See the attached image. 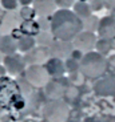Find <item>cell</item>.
Here are the masks:
<instances>
[{
	"label": "cell",
	"mask_w": 115,
	"mask_h": 122,
	"mask_svg": "<svg viewBox=\"0 0 115 122\" xmlns=\"http://www.w3.org/2000/svg\"><path fill=\"white\" fill-rule=\"evenodd\" d=\"M78 1H86V3H87L88 0H78Z\"/></svg>",
	"instance_id": "f546056e"
},
{
	"label": "cell",
	"mask_w": 115,
	"mask_h": 122,
	"mask_svg": "<svg viewBox=\"0 0 115 122\" xmlns=\"http://www.w3.org/2000/svg\"><path fill=\"white\" fill-rule=\"evenodd\" d=\"M111 48H112V40H106V39H99L97 41V45H95L97 52L100 53L102 56L107 55L111 51Z\"/></svg>",
	"instance_id": "ac0fdd59"
},
{
	"label": "cell",
	"mask_w": 115,
	"mask_h": 122,
	"mask_svg": "<svg viewBox=\"0 0 115 122\" xmlns=\"http://www.w3.org/2000/svg\"><path fill=\"white\" fill-rule=\"evenodd\" d=\"M43 117L47 122H67L70 117V107L62 100L48 101L43 107Z\"/></svg>",
	"instance_id": "3957f363"
},
{
	"label": "cell",
	"mask_w": 115,
	"mask_h": 122,
	"mask_svg": "<svg viewBox=\"0 0 115 122\" xmlns=\"http://www.w3.org/2000/svg\"><path fill=\"white\" fill-rule=\"evenodd\" d=\"M98 35L100 39L114 40L115 39V20L111 16H104L99 20Z\"/></svg>",
	"instance_id": "ba28073f"
},
{
	"label": "cell",
	"mask_w": 115,
	"mask_h": 122,
	"mask_svg": "<svg viewBox=\"0 0 115 122\" xmlns=\"http://www.w3.org/2000/svg\"><path fill=\"white\" fill-rule=\"evenodd\" d=\"M103 4H104V7L109 9H112L115 7V0H102Z\"/></svg>",
	"instance_id": "d4e9b609"
},
{
	"label": "cell",
	"mask_w": 115,
	"mask_h": 122,
	"mask_svg": "<svg viewBox=\"0 0 115 122\" xmlns=\"http://www.w3.org/2000/svg\"><path fill=\"white\" fill-rule=\"evenodd\" d=\"M35 11H31L30 8H23L22 9V16L24 19H32V13H34Z\"/></svg>",
	"instance_id": "cb8c5ba5"
},
{
	"label": "cell",
	"mask_w": 115,
	"mask_h": 122,
	"mask_svg": "<svg viewBox=\"0 0 115 122\" xmlns=\"http://www.w3.org/2000/svg\"><path fill=\"white\" fill-rule=\"evenodd\" d=\"M55 4L60 9H68L70 7H74L75 0H55Z\"/></svg>",
	"instance_id": "7402d4cb"
},
{
	"label": "cell",
	"mask_w": 115,
	"mask_h": 122,
	"mask_svg": "<svg viewBox=\"0 0 115 122\" xmlns=\"http://www.w3.org/2000/svg\"><path fill=\"white\" fill-rule=\"evenodd\" d=\"M95 92L99 96H115V80L103 78L95 84Z\"/></svg>",
	"instance_id": "4fadbf2b"
},
{
	"label": "cell",
	"mask_w": 115,
	"mask_h": 122,
	"mask_svg": "<svg viewBox=\"0 0 115 122\" xmlns=\"http://www.w3.org/2000/svg\"><path fill=\"white\" fill-rule=\"evenodd\" d=\"M46 69L50 74V77H62L66 72V65L60 58H56V57H52V58H48L46 62Z\"/></svg>",
	"instance_id": "7c38bea8"
},
{
	"label": "cell",
	"mask_w": 115,
	"mask_h": 122,
	"mask_svg": "<svg viewBox=\"0 0 115 122\" xmlns=\"http://www.w3.org/2000/svg\"><path fill=\"white\" fill-rule=\"evenodd\" d=\"M110 11H111V15H110V16H111V17L115 20V7H114L112 9H110Z\"/></svg>",
	"instance_id": "83f0119b"
},
{
	"label": "cell",
	"mask_w": 115,
	"mask_h": 122,
	"mask_svg": "<svg viewBox=\"0 0 115 122\" xmlns=\"http://www.w3.org/2000/svg\"><path fill=\"white\" fill-rule=\"evenodd\" d=\"M3 65L6 68L7 73L11 74V76H19L25 69L24 58H23V56L18 55V53L11 55V56H6L3 58Z\"/></svg>",
	"instance_id": "52a82bcc"
},
{
	"label": "cell",
	"mask_w": 115,
	"mask_h": 122,
	"mask_svg": "<svg viewBox=\"0 0 115 122\" xmlns=\"http://www.w3.org/2000/svg\"><path fill=\"white\" fill-rule=\"evenodd\" d=\"M34 11L42 17H48L52 16L56 12V4L55 0H34Z\"/></svg>",
	"instance_id": "30bf717a"
},
{
	"label": "cell",
	"mask_w": 115,
	"mask_h": 122,
	"mask_svg": "<svg viewBox=\"0 0 115 122\" xmlns=\"http://www.w3.org/2000/svg\"><path fill=\"white\" fill-rule=\"evenodd\" d=\"M18 51V40L13 39V36H1L0 39V53L4 56L15 55Z\"/></svg>",
	"instance_id": "5bb4252c"
},
{
	"label": "cell",
	"mask_w": 115,
	"mask_h": 122,
	"mask_svg": "<svg viewBox=\"0 0 115 122\" xmlns=\"http://www.w3.org/2000/svg\"><path fill=\"white\" fill-rule=\"evenodd\" d=\"M24 62L25 65H42L46 61L47 62V58H48V51L46 48H34L32 51L25 53L24 57Z\"/></svg>",
	"instance_id": "9c48e42d"
},
{
	"label": "cell",
	"mask_w": 115,
	"mask_h": 122,
	"mask_svg": "<svg viewBox=\"0 0 115 122\" xmlns=\"http://www.w3.org/2000/svg\"><path fill=\"white\" fill-rule=\"evenodd\" d=\"M0 3H1L3 8L12 11V9H16V8H18L19 1H18V0H0Z\"/></svg>",
	"instance_id": "603a6c76"
},
{
	"label": "cell",
	"mask_w": 115,
	"mask_h": 122,
	"mask_svg": "<svg viewBox=\"0 0 115 122\" xmlns=\"http://www.w3.org/2000/svg\"><path fill=\"white\" fill-rule=\"evenodd\" d=\"M97 36L94 32H88V30H82L78 36L72 40V45L76 51H80L82 53L86 52H92V49L97 45Z\"/></svg>",
	"instance_id": "8992f818"
},
{
	"label": "cell",
	"mask_w": 115,
	"mask_h": 122,
	"mask_svg": "<svg viewBox=\"0 0 115 122\" xmlns=\"http://www.w3.org/2000/svg\"><path fill=\"white\" fill-rule=\"evenodd\" d=\"M7 74V70L4 68V65H0V77H6Z\"/></svg>",
	"instance_id": "4316f807"
},
{
	"label": "cell",
	"mask_w": 115,
	"mask_h": 122,
	"mask_svg": "<svg viewBox=\"0 0 115 122\" xmlns=\"http://www.w3.org/2000/svg\"><path fill=\"white\" fill-rule=\"evenodd\" d=\"M88 5H90L92 12H99L100 9H103L104 4L102 0H88Z\"/></svg>",
	"instance_id": "44dd1931"
},
{
	"label": "cell",
	"mask_w": 115,
	"mask_h": 122,
	"mask_svg": "<svg viewBox=\"0 0 115 122\" xmlns=\"http://www.w3.org/2000/svg\"><path fill=\"white\" fill-rule=\"evenodd\" d=\"M51 35L59 41L71 43L83 30V20L70 9H58L50 20Z\"/></svg>",
	"instance_id": "6da1fadb"
},
{
	"label": "cell",
	"mask_w": 115,
	"mask_h": 122,
	"mask_svg": "<svg viewBox=\"0 0 115 122\" xmlns=\"http://www.w3.org/2000/svg\"><path fill=\"white\" fill-rule=\"evenodd\" d=\"M74 13L80 20H86V19H88L91 16L92 11H91L88 3H86V1H76L74 4Z\"/></svg>",
	"instance_id": "e0dca14e"
},
{
	"label": "cell",
	"mask_w": 115,
	"mask_h": 122,
	"mask_svg": "<svg viewBox=\"0 0 115 122\" xmlns=\"http://www.w3.org/2000/svg\"><path fill=\"white\" fill-rule=\"evenodd\" d=\"M98 27H99V19L97 16L91 15L88 19L83 20V29L88 30V32H94V30H98Z\"/></svg>",
	"instance_id": "d6986e66"
},
{
	"label": "cell",
	"mask_w": 115,
	"mask_h": 122,
	"mask_svg": "<svg viewBox=\"0 0 115 122\" xmlns=\"http://www.w3.org/2000/svg\"><path fill=\"white\" fill-rule=\"evenodd\" d=\"M35 45H36V39L31 35H24L18 39V51L20 52H30L35 48Z\"/></svg>",
	"instance_id": "2e32d148"
},
{
	"label": "cell",
	"mask_w": 115,
	"mask_h": 122,
	"mask_svg": "<svg viewBox=\"0 0 115 122\" xmlns=\"http://www.w3.org/2000/svg\"><path fill=\"white\" fill-rule=\"evenodd\" d=\"M107 69V60L104 56L98 52L84 53L83 57L79 61V72L84 77L88 78H98L103 76Z\"/></svg>",
	"instance_id": "7a4b0ae2"
},
{
	"label": "cell",
	"mask_w": 115,
	"mask_h": 122,
	"mask_svg": "<svg viewBox=\"0 0 115 122\" xmlns=\"http://www.w3.org/2000/svg\"><path fill=\"white\" fill-rule=\"evenodd\" d=\"M110 64L115 65V56H111V58H110Z\"/></svg>",
	"instance_id": "f1b7e54d"
},
{
	"label": "cell",
	"mask_w": 115,
	"mask_h": 122,
	"mask_svg": "<svg viewBox=\"0 0 115 122\" xmlns=\"http://www.w3.org/2000/svg\"><path fill=\"white\" fill-rule=\"evenodd\" d=\"M19 102H22V93L18 89L13 81L1 77L0 80V104L1 105H11V106L19 109Z\"/></svg>",
	"instance_id": "277c9868"
},
{
	"label": "cell",
	"mask_w": 115,
	"mask_h": 122,
	"mask_svg": "<svg viewBox=\"0 0 115 122\" xmlns=\"http://www.w3.org/2000/svg\"><path fill=\"white\" fill-rule=\"evenodd\" d=\"M44 92H46V96L50 98V101L52 100H60L64 94V88L60 85L59 82H48L44 86Z\"/></svg>",
	"instance_id": "9a60e30c"
},
{
	"label": "cell",
	"mask_w": 115,
	"mask_h": 122,
	"mask_svg": "<svg viewBox=\"0 0 115 122\" xmlns=\"http://www.w3.org/2000/svg\"><path fill=\"white\" fill-rule=\"evenodd\" d=\"M25 80L35 88H43L50 82V74L43 65H30L25 69Z\"/></svg>",
	"instance_id": "5b68a950"
},
{
	"label": "cell",
	"mask_w": 115,
	"mask_h": 122,
	"mask_svg": "<svg viewBox=\"0 0 115 122\" xmlns=\"http://www.w3.org/2000/svg\"><path fill=\"white\" fill-rule=\"evenodd\" d=\"M18 1L22 4V5H30L31 3H34V0H18Z\"/></svg>",
	"instance_id": "484cf974"
},
{
	"label": "cell",
	"mask_w": 115,
	"mask_h": 122,
	"mask_svg": "<svg viewBox=\"0 0 115 122\" xmlns=\"http://www.w3.org/2000/svg\"><path fill=\"white\" fill-rule=\"evenodd\" d=\"M64 65H66V70H68L70 73H74V72H78L79 70V62L76 60H74L72 57L67 58Z\"/></svg>",
	"instance_id": "ffe728a7"
},
{
	"label": "cell",
	"mask_w": 115,
	"mask_h": 122,
	"mask_svg": "<svg viewBox=\"0 0 115 122\" xmlns=\"http://www.w3.org/2000/svg\"><path fill=\"white\" fill-rule=\"evenodd\" d=\"M72 51H74V45L68 41H59L56 40L55 43L51 44V55L52 57L56 58H62V57H67L71 56Z\"/></svg>",
	"instance_id": "8fae6325"
},
{
	"label": "cell",
	"mask_w": 115,
	"mask_h": 122,
	"mask_svg": "<svg viewBox=\"0 0 115 122\" xmlns=\"http://www.w3.org/2000/svg\"><path fill=\"white\" fill-rule=\"evenodd\" d=\"M0 39H1V36H0Z\"/></svg>",
	"instance_id": "4dcf8cb0"
}]
</instances>
